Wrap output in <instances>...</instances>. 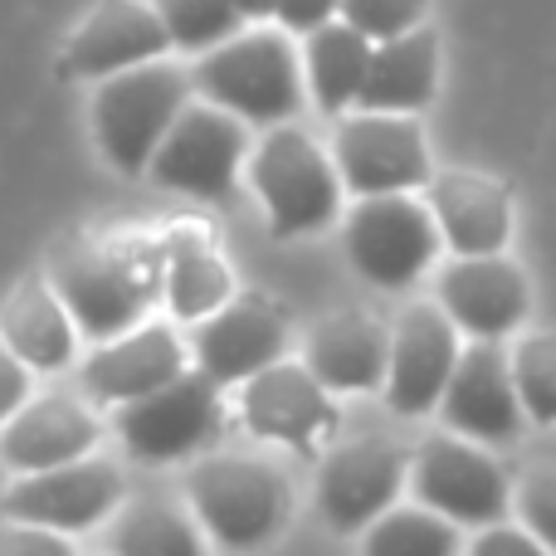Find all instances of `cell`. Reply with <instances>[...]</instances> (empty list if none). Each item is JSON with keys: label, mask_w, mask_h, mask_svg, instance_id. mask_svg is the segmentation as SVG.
Returning <instances> with one entry per match:
<instances>
[{"label": "cell", "mask_w": 556, "mask_h": 556, "mask_svg": "<svg viewBox=\"0 0 556 556\" xmlns=\"http://www.w3.org/2000/svg\"><path fill=\"white\" fill-rule=\"evenodd\" d=\"M45 278L64 298L78 337L113 342L152 323L162 303V235H78L49 254Z\"/></svg>", "instance_id": "6da1fadb"}, {"label": "cell", "mask_w": 556, "mask_h": 556, "mask_svg": "<svg viewBox=\"0 0 556 556\" xmlns=\"http://www.w3.org/2000/svg\"><path fill=\"white\" fill-rule=\"evenodd\" d=\"M186 508L215 547L260 552L293 518V483L260 454H201L186 473Z\"/></svg>", "instance_id": "7a4b0ae2"}, {"label": "cell", "mask_w": 556, "mask_h": 556, "mask_svg": "<svg viewBox=\"0 0 556 556\" xmlns=\"http://www.w3.org/2000/svg\"><path fill=\"white\" fill-rule=\"evenodd\" d=\"M195 93L205 103L235 113L240 123L278 127L303 113V54L293 49L288 29H244L220 49L201 54L191 68Z\"/></svg>", "instance_id": "3957f363"}, {"label": "cell", "mask_w": 556, "mask_h": 556, "mask_svg": "<svg viewBox=\"0 0 556 556\" xmlns=\"http://www.w3.org/2000/svg\"><path fill=\"white\" fill-rule=\"evenodd\" d=\"M250 186L264 205L274 240H307L342 220V176L313 132L278 123L250 152Z\"/></svg>", "instance_id": "277c9868"}, {"label": "cell", "mask_w": 556, "mask_h": 556, "mask_svg": "<svg viewBox=\"0 0 556 556\" xmlns=\"http://www.w3.org/2000/svg\"><path fill=\"white\" fill-rule=\"evenodd\" d=\"M191 68L172 59H152L103 78L93 93V137L103 162L117 176H147L162 137L191 103Z\"/></svg>", "instance_id": "5b68a950"}, {"label": "cell", "mask_w": 556, "mask_h": 556, "mask_svg": "<svg viewBox=\"0 0 556 556\" xmlns=\"http://www.w3.org/2000/svg\"><path fill=\"white\" fill-rule=\"evenodd\" d=\"M346 264L381 293H405L440 264L444 235L420 195H366L342 225Z\"/></svg>", "instance_id": "8992f818"}, {"label": "cell", "mask_w": 556, "mask_h": 556, "mask_svg": "<svg viewBox=\"0 0 556 556\" xmlns=\"http://www.w3.org/2000/svg\"><path fill=\"white\" fill-rule=\"evenodd\" d=\"M513 473L493 459V450L440 430L410 450V498L420 508L450 518L454 528H493L513 518Z\"/></svg>", "instance_id": "52a82bcc"}, {"label": "cell", "mask_w": 556, "mask_h": 556, "mask_svg": "<svg viewBox=\"0 0 556 556\" xmlns=\"http://www.w3.org/2000/svg\"><path fill=\"white\" fill-rule=\"evenodd\" d=\"M332 162L342 176L346 195H415L434 181L430 142L415 113H362L352 108L337 117L332 132Z\"/></svg>", "instance_id": "ba28073f"}, {"label": "cell", "mask_w": 556, "mask_h": 556, "mask_svg": "<svg viewBox=\"0 0 556 556\" xmlns=\"http://www.w3.org/2000/svg\"><path fill=\"white\" fill-rule=\"evenodd\" d=\"M225 425L220 386L191 366L172 386L142 395L132 405H117L113 430L123 440V454L137 464H186L215 444Z\"/></svg>", "instance_id": "9c48e42d"}, {"label": "cell", "mask_w": 556, "mask_h": 556, "mask_svg": "<svg viewBox=\"0 0 556 556\" xmlns=\"http://www.w3.org/2000/svg\"><path fill=\"white\" fill-rule=\"evenodd\" d=\"M410 489V450L386 434L332 444L317 459V513L337 538H362Z\"/></svg>", "instance_id": "30bf717a"}, {"label": "cell", "mask_w": 556, "mask_h": 556, "mask_svg": "<svg viewBox=\"0 0 556 556\" xmlns=\"http://www.w3.org/2000/svg\"><path fill=\"white\" fill-rule=\"evenodd\" d=\"M244 156H250V123L201 98V103L181 108L147 176H152V186L191 195V201H230Z\"/></svg>", "instance_id": "8fae6325"}, {"label": "cell", "mask_w": 556, "mask_h": 556, "mask_svg": "<svg viewBox=\"0 0 556 556\" xmlns=\"http://www.w3.org/2000/svg\"><path fill=\"white\" fill-rule=\"evenodd\" d=\"M235 415H240L244 434L264 444H283L298 459H323L337 440V425H342L332 391L303 362H288V356L240 386Z\"/></svg>", "instance_id": "7c38bea8"}, {"label": "cell", "mask_w": 556, "mask_h": 556, "mask_svg": "<svg viewBox=\"0 0 556 556\" xmlns=\"http://www.w3.org/2000/svg\"><path fill=\"white\" fill-rule=\"evenodd\" d=\"M127 498V479L113 459H74L64 469L45 473H20L5 493H0V513L10 522H35V528L64 532V538H84L98 522H108Z\"/></svg>", "instance_id": "4fadbf2b"}, {"label": "cell", "mask_w": 556, "mask_h": 556, "mask_svg": "<svg viewBox=\"0 0 556 556\" xmlns=\"http://www.w3.org/2000/svg\"><path fill=\"white\" fill-rule=\"evenodd\" d=\"M434 303L450 313L464 342H513L532 317V278L508 254H454L434 274Z\"/></svg>", "instance_id": "5bb4252c"}, {"label": "cell", "mask_w": 556, "mask_h": 556, "mask_svg": "<svg viewBox=\"0 0 556 556\" xmlns=\"http://www.w3.org/2000/svg\"><path fill=\"white\" fill-rule=\"evenodd\" d=\"M464 356V337L440 303H410L391 323V366H386V405L401 420H425L440 410L444 386Z\"/></svg>", "instance_id": "9a60e30c"}, {"label": "cell", "mask_w": 556, "mask_h": 556, "mask_svg": "<svg viewBox=\"0 0 556 556\" xmlns=\"http://www.w3.org/2000/svg\"><path fill=\"white\" fill-rule=\"evenodd\" d=\"M288 313L260 293H235L220 313L191 327V362L201 376H211L220 391H240L250 376L269 371L288 356Z\"/></svg>", "instance_id": "2e32d148"}, {"label": "cell", "mask_w": 556, "mask_h": 556, "mask_svg": "<svg viewBox=\"0 0 556 556\" xmlns=\"http://www.w3.org/2000/svg\"><path fill=\"white\" fill-rule=\"evenodd\" d=\"M434 415L450 434L483 444V450L518 444L528 430V415H522L518 386H513L508 342H464V356Z\"/></svg>", "instance_id": "e0dca14e"}, {"label": "cell", "mask_w": 556, "mask_h": 556, "mask_svg": "<svg viewBox=\"0 0 556 556\" xmlns=\"http://www.w3.org/2000/svg\"><path fill=\"white\" fill-rule=\"evenodd\" d=\"M191 371V346L176 332V323H142L132 332L98 342L93 352L78 362V391L93 405H132L142 395L172 386L176 376Z\"/></svg>", "instance_id": "ac0fdd59"}, {"label": "cell", "mask_w": 556, "mask_h": 556, "mask_svg": "<svg viewBox=\"0 0 556 556\" xmlns=\"http://www.w3.org/2000/svg\"><path fill=\"white\" fill-rule=\"evenodd\" d=\"M172 54V35H166L156 5L142 0H98L88 20L68 35L64 54H59V78H113L123 68L152 64V59Z\"/></svg>", "instance_id": "d6986e66"}, {"label": "cell", "mask_w": 556, "mask_h": 556, "mask_svg": "<svg viewBox=\"0 0 556 556\" xmlns=\"http://www.w3.org/2000/svg\"><path fill=\"white\" fill-rule=\"evenodd\" d=\"M103 440V420L93 415V405L74 401L64 391L29 395L20 405V415H10L0 425V464L10 473H45L64 469L74 459H88Z\"/></svg>", "instance_id": "ffe728a7"}, {"label": "cell", "mask_w": 556, "mask_h": 556, "mask_svg": "<svg viewBox=\"0 0 556 556\" xmlns=\"http://www.w3.org/2000/svg\"><path fill=\"white\" fill-rule=\"evenodd\" d=\"M425 205L434 211V225L444 235V250L473 260V254H508L513 244V186L489 172L450 166L434 172L425 186Z\"/></svg>", "instance_id": "44dd1931"}, {"label": "cell", "mask_w": 556, "mask_h": 556, "mask_svg": "<svg viewBox=\"0 0 556 556\" xmlns=\"http://www.w3.org/2000/svg\"><path fill=\"white\" fill-rule=\"evenodd\" d=\"M235 288V269L205 220H172L162 230V303L176 327H195L220 313Z\"/></svg>", "instance_id": "7402d4cb"}, {"label": "cell", "mask_w": 556, "mask_h": 556, "mask_svg": "<svg viewBox=\"0 0 556 556\" xmlns=\"http://www.w3.org/2000/svg\"><path fill=\"white\" fill-rule=\"evenodd\" d=\"M303 366L332 395H371L386 391V366H391V327L366 307L327 313L307 332Z\"/></svg>", "instance_id": "603a6c76"}, {"label": "cell", "mask_w": 556, "mask_h": 556, "mask_svg": "<svg viewBox=\"0 0 556 556\" xmlns=\"http://www.w3.org/2000/svg\"><path fill=\"white\" fill-rule=\"evenodd\" d=\"M0 342L35 376H59L78 366V327L45 274H29L10 288V298L0 303Z\"/></svg>", "instance_id": "cb8c5ba5"}, {"label": "cell", "mask_w": 556, "mask_h": 556, "mask_svg": "<svg viewBox=\"0 0 556 556\" xmlns=\"http://www.w3.org/2000/svg\"><path fill=\"white\" fill-rule=\"evenodd\" d=\"M440 29L430 20L410 35L376 45L356 108L362 113H425L440 93Z\"/></svg>", "instance_id": "d4e9b609"}, {"label": "cell", "mask_w": 556, "mask_h": 556, "mask_svg": "<svg viewBox=\"0 0 556 556\" xmlns=\"http://www.w3.org/2000/svg\"><path fill=\"white\" fill-rule=\"evenodd\" d=\"M371 49H376L371 39L346 25L342 15L307 35L303 78H307L313 103L323 108L327 117H346L356 108V93H362V84H366V64H371Z\"/></svg>", "instance_id": "484cf974"}, {"label": "cell", "mask_w": 556, "mask_h": 556, "mask_svg": "<svg viewBox=\"0 0 556 556\" xmlns=\"http://www.w3.org/2000/svg\"><path fill=\"white\" fill-rule=\"evenodd\" d=\"M108 556H211V538L191 508L172 498H142L113 513Z\"/></svg>", "instance_id": "4316f807"}, {"label": "cell", "mask_w": 556, "mask_h": 556, "mask_svg": "<svg viewBox=\"0 0 556 556\" xmlns=\"http://www.w3.org/2000/svg\"><path fill=\"white\" fill-rule=\"evenodd\" d=\"M464 528L450 518L420 508V503H395L386 518H376L362 532V556H459Z\"/></svg>", "instance_id": "83f0119b"}, {"label": "cell", "mask_w": 556, "mask_h": 556, "mask_svg": "<svg viewBox=\"0 0 556 556\" xmlns=\"http://www.w3.org/2000/svg\"><path fill=\"white\" fill-rule=\"evenodd\" d=\"M508 366L528 425L556 430V332H518L508 342Z\"/></svg>", "instance_id": "f1b7e54d"}, {"label": "cell", "mask_w": 556, "mask_h": 556, "mask_svg": "<svg viewBox=\"0 0 556 556\" xmlns=\"http://www.w3.org/2000/svg\"><path fill=\"white\" fill-rule=\"evenodd\" d=\"M162 15L172 49L181 54H211L225 39L244 35V15L235 10V0H152Z\"/></svg>", "instance_id": "f546056e"}, {"label": "cell", "mask_w": 556, "mask_h": 556, "mask_svg": "<svg viewBox=\"0 0 556 556\" xmlns=\"http://www.w3.org/2000/svg\"><path fill=\"white\" fill-rule=\"evenodd\" d=\"M513 518L556 556V464H532L513 483Z\"/></svg>", "instance_id": "4dcf8cb0"}, {"label": "cell", "mask_w": 556, "mask_h": 556, "mask_svg": "<svg viewBox=\"0 0 556 556\" xmlns=\"http://www.w3.org/2000/svg\"><path fill=\"white\" fill-rule=\"evenodd\" d=\"M342 20L362 29L371 45L401 39L430 20V0H342Z\"/></svg>", "instance_id": "1f68e13d"}, {"label": "cell", "mask_w": 556, "mask_h": 556, "mask_svg": "<svg viewBox=\"0 0 556 556\" xmlns=\"http://www.w3.org/2000/svg\"><path fill=\"white\" fill-rule=\"evenodd\" d=\"M0 556H78V538L5 518V528H0Z\"/></svg>", "instance_id": "d6a6232c"}, {"label": "cell", "mask_w": 556, "mask_h": 556, "mask_svg": "<svg viewBox=\"0 0 556 556\" xmlns=\"http://www.w3.org/2000/svg\"><path fill=\"white\" fill-rule=\"evenodd\" d=\"M464 556H552V552L542 547L518 518H508V522H493V528L473 532V542L464 547Z\"/></svg>", "instance_id": "836d02e7"}, {"label": "cell", "mask_w": 556, "mask_h": 556, "mask_svg": "<svg viewBox=\"0 0 556 556\" xmlns=\"http://www.w3.org/2000/svg\"><path fill=\"white\" fill-rule=\"evenodd\" d=\"M337 15H342V0H278L274 10L278 29H288V35H313Z\"/></svg>", "instance_id": "e575fe53"}, {"label": "cell", "mask_w": 556, "mask_h": 556, "mask_svg": "<svg viewBox=\"0 0 556 556\" xmlns=\"http://www.w3.org/2000/svg\"><path fill=\"white\" fill-rule=\"evenodd\" d=\"M29 391H35V371L0 342V425H5L10 415H20V405L29 401Z\"/></svg>", "instance_id": "d590c367"}, {"label": "cell", "mask_w": 556, "mask_h": 556, "mask_svg": "<svg viewBox=\"0 0 556 556\" xmlns=\"http://www.w3.org/2000/svg\"><path fill=\"white\" fill-rule=\"evenodd\" d=\"M235 10H240L244 20H274L278 0H235Z\"/></svg>", "instance_id": "8d00e7d4"}]
</instances>
